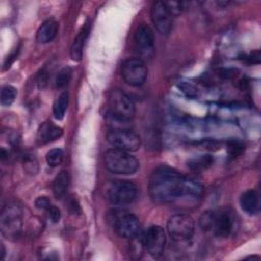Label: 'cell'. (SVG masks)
Wrapping results in <instances>:
<instances>
[{"instance_id":"1","label":"cell","mask_w":261,"mask_h":261,"mask_svg":"<svg viewBox=\"0 0 261 261\" xmlns=\"http://www.w3.org/2000/svg\"><path fill=\"white\" fill-rule=\"evenodd\" d=\"M186 177L175 169L162 165L151 174L148 182L150 198L159 204L170 203L184 195Z\"/></svg>"},{"instance_id":"2","label":"cell","mask_w":261,"mask_h":261,"mask_svg":"<svg viewBox=\"0 0 261 261\" xmlns=\"http://www.w3.org/2000/svg\"><path fill=\"white\" fill-rule=\"evenodd\" d=\"M200 226L205 231H211L217 237H228L234 227V217L228 210L205 211L200 219Z\"/></svg>"},{"instance_id":"3","label":"cell","mask_w":261,"mask_h":261,"mask_svg":"<svg viewBox=\"0 0 261 261\" xmlns=\"http://www.w3.org/2000/svg\"><path fill=\"white\" fill-rule=\"evenodd\" d=\"M107 169L115 174H133L139 169V161L129 152L119 149H109L105 154Z\"/></svg>"},{"instance_id":"4","label":"cell","mask_w":261,"mask_h":261,"mask_svg":"<svg viewBox=\"0 0 261 261\" xmlns=\"http://www.w3.org/2000/svg\"><path fill=\"white\" fill-rule=\"evenodd\" d=\"M108 107L109 115L115 121H129L135 116V104L129 96L121 90L114 89L110 92L108 98Z\"/></svg>"},{"instance_id":"5","label":"cell","mask_w":261,"mask_h":261,"mask_svg":"<svg viewBox=\"0 0 261 261\" xmlns=\"http://www.w3.org/2000/svg\"><path fill=\"white\" fill-rule=\"evenodd\" d=\"M0 228L7 239H17L22 228V210L16 203H7L0 214Z\"/></svg>"},{"instance_id":"6","label":"cell","mask_w":261,"mask_h":261,"mask_svg":"<svg viewBox=\"0 0 261 261\" xmlns=\"http://www.w3.org/2000/svg\"><path fill=\"white\" fill-rule=\"evenodd\" d=\"M107 141L115 149H119L125 152H136L141 147V138L140 136L124 127H114L107 134Z\"/></svg>"},{"instance_id":"7","label":"cell","mask_w":261,"mask_h":261,"mask_svg":"<svg viewBox=\"0 0 261 261\" xmlns=\"http://www.w3.org/2000/svg\"><path fill=\"white\" fill-rule=\"evenodd\" d=\"M107 199L114 205H126L133 203L138 196V187L128 180L111 182L106 192Z\"/></svg>"},{"instance_id":"8","label":"cell","mask_w":261,"mask_h":261,"mask_svg":"<svg viewBox=\"0 0 261 261\" xmlns=\"http://www.w3.org/2000/svg\"><path fill=\"white\" fill-rule=\"evenodd\" d=\"M167 231L176 242L189 241L195 232L194 219L188 214H175L167 221Z\"/></svg>"},{"instance_id":"9","label":"cell","mask_w":261,"mask_h":261,"mask_svg":"<svg viewBox=\"0 0 261 261\" xmlns=\"http://www.w3.org/2000/svg\"><path fill=\"white\" fill-rule=\"evenodd\" d=\"M115 231L124 239H134L141 231V223L138 217L126 211H114L111 218Z\"/></svg>"},{"instance_id":"10","label":"cell","mask_w":261,"mask_h":261,"mask_svg":"<svg viewBox=\"0 0 261 261\" xmlns=\"http://www.w3.org/2000/svg\"><path fill=\"white\" fill-rule=\"evenodd\" d=\"M121 75L130 86L143 85L148 75V68L142 58H127L121 64Z\"/></svg>"},{"instance_id":"11","label":"cell","mask_w":261,"mask_h":261,"mask_svg":"<svg viewBox=\"0 0 261 261\" xmlns=\"http://www.w3.org/2000/svg\"><path fill=\"white\" fill-rule=\"evenodd\" d=\"M142 243L146 251L152 257H160L163 254L166 244L164 229L159 225L150 226L142 236Z\"/></svg>"},{"instance_id":"12","label":"cell","mask_w":261,"mask_h":261,"mask_svg":"<svg viewBox=\"0 0 261 261\" xmlns=\"http://www.w3.org/2000/svg\"><path fill=\"white\" fill-rule=\"evenodd\" d=\"M151 19L156 30L162 35H168L171 32L173 23V14L164 1H155L151 7Z\"/></svg>"},{"instance_id":"13","label":"cell","mask_w":261,"mask_h":261,"mask_svg":"<svg viewBox=\"0 0 261 261\" xmlns=\"http://www.w3.org/2000/svg\"><path fill=\"white\" fill-rule=\"evenodd\" d=\"M134 42L137 52L142 58H151L153 56L155 38L154 33L149 25L142 23L136 29Z\"/></svg>"},{"instance_id":"14","label":"cell","mask_w":261,"mask_h":261,"mask_svg":"<svg viewBox=\"0 0 261 261\" xmlns=\"http://www.w3.org/2000/svg\"><path fill=\"white\" fill-rule=\"evenodd\" d=\"M62 135L61 127L57 126L51 121L43 122L37 132V141L39 144L50 143Z\"/></svg>"},{"instance_id":"15","label":"cell","mask_w":261,"mask_h":261,"mask_svg":"<svg viewBox=\"0 0 261 261\" xmlns=\"http://www.w3.org/2000/svg\"><path fill=\"white\" fill-rule=\"evenodd\" d=\"M90 33V23L86 22L79 34L75 36L71 47H70V57L74 61H80L83 57L84 47L87 41V38Z\"/></svg>"},{"instance_id":"16","label":"cell","mask_w":261,"mask_h":261,"mask_svg":"<svg viewBox=\"0 0 261 261\" xmlns=\"http://www.w3.org/2000/svg\"><path fill=\"white\" fill-rule=\"evenodd\" d=\"M240 206L245 213L249 215L256 214L259 211L260 206L258 193L255 190L244 192L240 197Z\"/></svg>"},{"instance_id":"17","label":"cell","mask_w":261,"mask_h":261,"mask_svg":"<svg viewBox=\"0 0 261 261\" xmlns=\"http://www.w3.org/2000/svg\"><path fill=\"white\" fill-rule=\"evenodd\" d=\"M57 32L58 23L53 19H47L39 27L36 34V39L41 44L49 43L56 37Z\"/></svg>"},{"instance_id":"18","label":"cell","mask_w":261,"mask_h":261,"mask_svg":"<svg viewBox=\"0 0 261 261\" xmlns=\"http://www.w3.org/2000/svg\"><path fill=\"white\" fill-rule=\"evenodd\" d=\"M70 184V176L69 173L66 170H62L60 171L54 178L53 181V186H52V190H53V194L56 198H61L63 197L69 187Z\"/></svg>"},{"instance_id":"19","label":"cell","mask_w":261,"mask_h":261,"mask_svg":"<svg viewBox=\"0 0 261 261\" xmlns=\"http://www.w3.org/2000/svg\"><path fill=\"white\" fill-rule=\"evenodd\" d=\"M68 103H69V95L66 91L62 92L54 101L53 114L57 120H61L64 117L68 107Z\"/></svg>"},{"instance_id":"20","label":"cell","mask_w":261,"mask_h":261,"mask_svg":"<svg viewBox=\"0 0 261 261\" xmlns=\"http://www.w3.org/2000/svg\"><path fill=\"white\" fill-rule=\"evenodd\" d=\"M212 163H213V157H211L210 155H203V156H200L198 158L191 160L189 162V166L193 170L200 171V170H204V169L208 168Z\"/></svg>"},{"instance_id":"21","label":"cell","mask_w":261,"mask_h":261,"mask_svg":"<svg viewBox=\"0 0 261 261\" xmlns=\"http://www.w3.org/2000/svg\"><path fill=\"white\" fill-rule=\"evenodd\" d=\"M17 95V91L13 86L6 85L1 90V104L3 106H9L13 103Z\"/></svg>"},{"instance_id":"22","label":"cell","mask_w":261,"mask_h":261,"mask_svg":"<svg viewBox=\"0 0 261 261\" xmlns=\"http://www.w3.org/2000/svg\"><path fill=\"white\" fill-rule=\"evenodd\" d=\"M203 193V186L193 179H187L185 182V190L184 195L192 196V197H199Z\"/></svg>"},{"instance_id":"23","label":"cell","mask_w":261,"mask_h":261,"mask_svg":"<svg viewBox=\"0 0 261 261\" xmlns=\"http://www.w3.org/2000/svg\"><path fill=\"white\" fill-rule=\"evenodd\" d=\"M71 79V69L69 67L62 68L56 75L55 79V86L58 89H64L69 84Z\"/></svg>"},{"instance_id":"24","label":"cell","mask_w":261,"mask_h":261,"mask_svg":"<svg viewBox=\"0 0 261 261\" xmlns=\"http://www.w3.org/2000/svg\"><path fill=\"white\" fill-rule=\"evenodd\" d=\"M63 160V151L59 148L51 149L46 154V161L50 166H57Z\"/></svg>"},{"instance_id":"25","label":"cell","mask_w":261,"mask_h":261,"mask_svg":"<svg viewBox=\"0 0 261 261\" xmlns=\"http://www.w3.org/2000/svg\"><path fill=\"white\" fill-rule=\"evenodd\" d=\"M178 89L189 98H197L198 95H199V91L198 89L190 84V83H187V82H180L178 85H177Z\"/></svg>"},{"instance_id":"26","label":"cell","mask_w":261,"mask_h":261,"mask_svg":"<svg viewBox=\"0 0 261 261\" xmlns=\"http://www.w3.org/2000/svg\"><path fill=\"white\" fill-rule=\"evenodd\" d=\"M243 150H244V146L238 141H231L227 146V152L234 157L241 154Z\"/></svg>"},{"instance_id":"27","label":"cell","mask_w":261,"mask_h":261,"mask_svg":"<svg viewBox=\"0 0 261 261\" xmlns=\"http://www.w3.org/2000/svg\"><path fill=\"white\" fill-rule=\"evenodd\" d=\"M46 213H47L49 219H50L52 222H54V223L58 222L59 219H60V217H61V212H60L59 208H57L56 206H53V205H51V206L46 210Z\"/></svg>"},{"instance_id":"28","label":"cell","mask_w":261,"mask_h":261,"mask_svg":"<svg viewBox=\"0 0 261 261\" xmlns=\"http://www.w3.org/2000/svg\"><path fill=\"white\" fill-rule=\"evenodd\" d=\"M51 202H50V199L45 197V196H41L39 198L36 199L35 201V206L38 208V209H41V210H47L50 206H51Z\"/></svg>"}]
</instances>
